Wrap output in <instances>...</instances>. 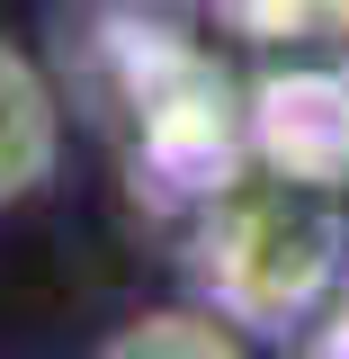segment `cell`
<instances>
[{
  "label": "cell",
  "instance_id": "cell-1",
  "mask_svg": "<svg viewBox=\"0 0 349 359\" xmlns=\"http://www.w3.org/2000/svg\"><path fill=\"white\" fill-rule=\"evenodd\" d=\"M54 153H63V108L36 63L18 45H0V207L36 198L54 180Z\"/></svg>",
  "mask_w": 349,
  "mask_h": 359
},
{
  "label": "cell",
  "instance_id": "cell-2",
  "mask_svg": "<svg viewBox=\"0 0 349 359\" xmlns=\"http://www.w3.org/2000/svg\"><path fill=\"white\" fill-rule=\"evenodd\" d=\"M90 359H251V351H242V332H233V323H215V314L162 306V314L117 323V332H108Z\"/></svg>",
  "mask_w": 349,
  "mask_h": 359
}]
</instances>
